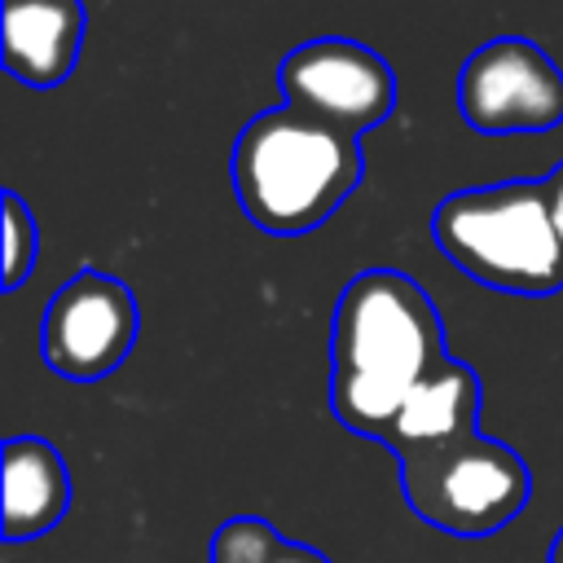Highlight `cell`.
<instances>
[{
  "mask_svg": "<svg viewBox=\"0 0 563 563\" xmlns=\"http://www.w3.org/2000/svg\"><path fill=\"white\" fill-rule=\"evenodd\" d=\"M449 361L431 295L400 268L356 273L330 321V409L339 427L383 440L409 391Z\"/></svg>",
  "mask_w": 563,
  "mask_h": 563,
  "instance_id": "1",
  "label": "cell"
},
{
  "mask_svg": "<svg viewBox=\"0 0 563 563\" xmlns=\"http://www.w3.org/2000/svg\"><path fill=\"white\" fill-rule=\"evenodd\" d=\"M242 216L277 238L325 224L365 180L361 141L334 132L290 106L255 114L229 158Z\"/></svg>",
  "mask_w": 563,
  "mask_h": 563,
  "instance_id": "2",
  "label": "cell"
},
{
  "mask_svg": "<svg viewBox=\"0 0 563 563\" xmlns=\"http://www.w3.org/2000/svg\"><path fill=\"white\" fill-rule=\"evenodd\" d=\"M435 246L471 282L506 295L563 290V246L541 180H497L440 198L431 216Z\"/></svg>",
  "mask_w": 563,
  "mask_h": 563,
  "instance_id": "3",
  "label": "cell"
},
{
  "mask_svg": "<svg viewBox=\"0 0 563 563\" xmlns=\"http://www.w3.org/2000/svg\"><path fill=\"white\" fill-rule=\"evenodd\" d=\"M400 493L413 519L449 537H493L532 501L528 462L484 431L400 457Z\"/></svg>",
  "mask_w": 563,
  "mask_h": 563,
  "instance_id": "4",
  "label": "cell"
},
{
  "mask_svg": "<svg viewBox=\"0 0 563 563\" xmlns=\"http://www.w3.org/2000/svg\"><path fill=\"white\" fill-rule=\"evenodd\" d=\"M282 101L334 132L361 136L396 110V70L369 44L321 35L277 62Z\"/></svg>",
  "mask_w": 563,
  "mask_h": 563,
  "instance_id": "5",
  "label": "cell"
},
{
  "mask_svg": "<svg viewBox=\"0 0 563 563\" xmlns=\"http://www.w3.org/2000/svg\"><path fill=\"white\" fill-rule=\"evenodd\" d=\"M457 114L484 136L545 132L563 123V70L541 44L497 35L462 62Z\"/></svg>",
  "mask_w": 563,
  "mask_h": 563,
  "instance_id": "6",
  "label": "cell"
},
{
  "mask_svg": "<svg viewBox=\"0 0 563 563\" xmlns=\"http://www.w3.org/2000/svg\"><path fill=\"white\" fill-rule=\"evenodd\" d=\"M136 330L141 312L132 290L101 268H79L44 308L40 356L57 378L97 383L128 361Z\"/></svg>",
  "mask_w": 563,
  "mask_h": 563,
  "instance_id": "7",
  "label": "cell"
},
{
  "mask_svg": "<svg viewBox=\"0 0 563 563\" xmlns=\"http://www.w3.org/2000/svg\"><path fill=\"white\" fill-rule=\"evenodd\" d=\"M84 0H4V70L26 88H57L84 48Z\"/></svg>",
  "mask_w": 563,
  "mask_h": 563,
  "instance_id": "8",
  "label": "cell"
},
{
  "mask_svg": "<svg viewBox=\"0 0 563 563\" xmlns=\"http://www.w3.org/2000/svg\"><path fill=\"white\" fill-rule=\"evenodd\" d=\"M475 431H479V374L466 361L449 356L409 391V400L400 405L396 422L378 444L391 449L400 462L409 453H427Z\"/></svg>",
  "mask_w": 563,
  "mask_h": 563,
  "instance_id": "9",
  "label": "cell"
},
{
  "mask_svg": "<svg viewBox=\"0 0 563 563\" xmlns=\"http://www.w3.org/2000/svg\"><path fill=\"white\" fill-rule=\"evenodd\" d=\"M70 471L62 453L44 435H9L4 440V541H31L62 523L70 510Z\"/></svg>",
  "mask_w": 563,
  "mask_h": 563,
  "instance_id": "10",
  "label": "cell"
},
{
  "mask_svg": "<svg viewBox=\"0 0 563 563\" xmlns=\"http://www.w3.org/2000/svg\"><path fill=\"white\" fill-rule=\"evenodd\" d=\"M290 537H282L260 515H233L224 519L207 541V563H268Z\"/></svg>",
  "mask_w": 563,
  "mask_h": 563,
  "instance_id": "11",
  "label": "cell"
},
{
  "mask_svg": "<svg viewBox=\"0 0 563 563\" xmlns=\"http://www.w3.org/2000/svg\"><path fill=\"white\" fill-rule=\"evenodd\" d=\"M0 207H4L0 211L4 216V282L0 286L18 290L31 277L35 260H40V224H35V216H31V207L18 189H4Z\"/></svg>",
  "mask_w": 563,
  "mask_h": 563,
  "instance_id": "12",
  "label": "cell"
},
{
  "mask_svg": "<svg viewBox=\"0 0 563 563\" xmlns=\"http://www.w3.org/2000/svg\"><path fill=\"white\" fill-rule=\"evenodd\" d=\"M541 185H545V202H550L554 233H559V246H563V163H554V167H550V176H545Z\"/></svg>",
  "mask_w": 563,
  "mask_h": 563,
  "instance_id": "13",
  "label": "cell"
},
{
  "mask_svg": "<svg viewBox=\"0 0 563 563\" xmlns=\"http://www.w3.org/2000/svg\"><path fill=\"white\" fill-rule=\"evenodd\" d=\"M268 563H330V559H325L317 545H303V541H286V545H282V550H277Z\"/></svg>",
  "mask_w": 563,
  "mask_h": 563,
  "instance_id": "14",
  "label": "cell"
},
{
  "mask_svg": "<svg viewBox=\"0 0 563 563\" xmlns=\"http://www.w3.org/2000/svg\"><path fill=\"white\" fill-rule=\"evenodd\" d=\"M545 563H563V528L554 532V541H550V554H545Z\"/></svg>",
  "mask_w": 563,
  "mask_h": 563,
  "instance_id": "15",
  "label": "cell"
}]
</instances>
